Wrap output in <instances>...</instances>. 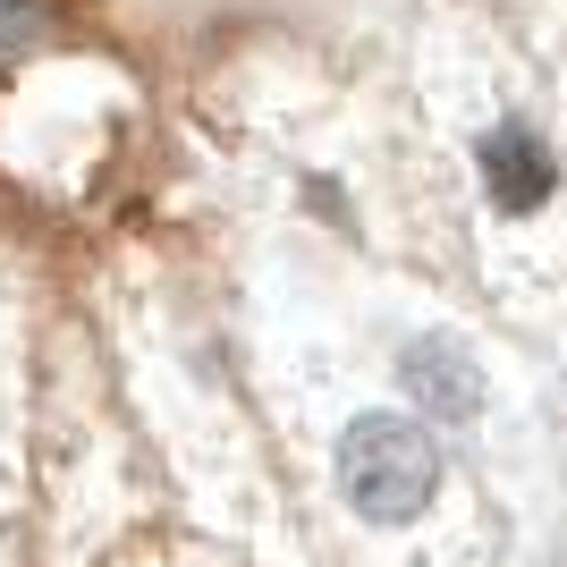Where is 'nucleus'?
<instances>
[{"instance_id":"f257e3e1","label":"nucleus","mask_w":567,"mask_h":567,"mask_svg":"<svg viewBox=\"0 0 567 567\" xmlns=\"http://www.w3.org/2000/svg\"><path fill=\"white\" fill-rule=\"evenodd\" d=\"M331 492L364 534H415L450 499V441L406 406H355L331 432Z\"/></svg>"},{"instance_id":"f03ea898","label":"nucleus","mask_w":567,"mask_h":567,"mask_svg":"<svg viewBox=\"0 0 567 567\" xmlns=\"http://www.w3.org/2000/svg\"><path fill=\"white\" fill-rule=\"evenodd\" d=\"M390 381H399V406H406V415H424L432 432H474L483 415H492V399H499L492 355L474 348L466 331H450V322H415V331H399V348H390Z\"/></svg>"},{"instance_id":"7ed1b4c3","label":"nucleus","mask_w":567,"mask_h":567,"mask_svg":"<svg viewBox=\"0 0 567 567\" xmlns=\"http://www.w3.org/2000/svg\"><path fill=\"white\" fill-rule=\"evenodd\" d=\"M474 178H483V195H492L508 220H534V213H550V195H559V153H550V136L525 111H499V118H483V136H474Z\"/></svg>"},{"instance_id":"20e7f679","label":"nucleus","mask_w":567,"mask_h":567,"mask_svg":"<svg viewBox=\"0 0 567 567\" xmlns=\"http://www.w3.org/2000/svg\"><path fill=\"white\" fill-rule=\"evenodd\" d=\"M18 9H25V0H0V25H9V18H18Z\"/></svg>"}]
</instances>
